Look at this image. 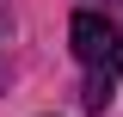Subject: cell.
Instances as JSON below:
<instances>
[{"label":"cell","instance_id":"2","mask_svg":"<svg viewBox=\"0 0 123 117\" xmlns=\"http://www.w3.org/2000/svg\"><path fill=\"white\" fill-rule=\"evenodd\" d=\"M111 80H117V74L92 68V80H86V111H105V105H111Z\"/></svg>","mask_w":123,"mask_h":117},{"label":"cell","instance_id":"1","mask_svg":"<svg viewBox=\"0 0 123 117\" xmlns=\"http://www.w3.org/2000/svg\"><path fill=\"white\" fill-rule=\"evenodd\" d=\"M68 37H74V56L86 62V68L123 74V31L111 25V19H98V13H74V25H68Z\"/></svg>","mask_w":123,"mask_h":117}]
</instances>
